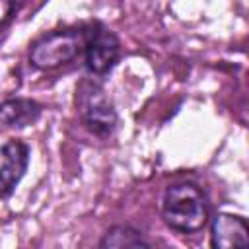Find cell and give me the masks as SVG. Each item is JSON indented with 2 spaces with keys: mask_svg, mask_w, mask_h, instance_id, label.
<instances>
[{
  "mask_svg": "<svg viewBox=\"0 0 249 249\" xmlns=\"http://www.w3.org/2000/svg\"><path fill=\"white\" fill-rule=\"evenodd\" d=\"M212 245L218 249L247 247L249 228L245 220L233 214H218L212 222Z\"/></svg>",
  "mask_w": 249,
  "mask_h": 249,
  "instance_id": "6",
  "label": "cell"
},
{
  "mask_svg": "<svg viewBox=\"0 0 249 249\" xmlns=\"http://www.w3.org/2000/svg\"><path fill=\"white\" fill-rule=\"evenodd\" d=\"M99 247L103 249H123V247H150V243L144 239V235L128 226H115L111 228L103 239L99 241Z\"/></svg>",
  "mask_w": 249,
  "mask_h": 249,
  "instance_id": "8",
  "label": "cell"
},
{
  "mask_svg": "<svg viewBox=\"0 0 249 249\" xmlns=\"http://www.w3.org/2000/svg\"><path fill=\"white\" fill-rule=\"evenodd\" d=\"M86 47V35L80 31H53L29 49V62L41 70L58 68L74 60Z\"/></svg>",
  "mask_w": 249,
  "mask_h": 249,
  "instance_id": "2",
  "label": "cell"
},
{
  "mask_svg": "<svg viewBox=\"0 0 249 249\" xmlns=\"http://www.w3.org/2000/svg\"><path fill=\"white\" fill-rule=\"evenodd\" d=\"M161 216L169 228L181 233H195L208 222L206 196L195 183L169 185L161 198Z\"/></svg>",
  "mask_w": 249,
  "mask_h": 249,
  "instance_id": "1",
  "label": "cell"
},
{
  "mask_svg": "<svg viewBox=\"0 0 249 249\" xmlns=\"http://www.w3.org/2000/svg\"><path fill=\"white\" fill-rule=\"evenodd\" d=\"M84 51H86V66H88V70L91 74H105L119 60L121 47H119V39L115 37L113 31H109L107 27L97 25L86 37Z\"/></svg>",
  "mask_w": 249,
  "mask_h": 249,
  "instance_id": "3",
  "label": "cell"
},
{
  "mask_svg": "<svg viewBox=\"0 0 249 249\" xmlns=\"http://www.w3.org/2000/svg\"><path fill=\"white\" fill-rule=\"evenodd\" d=\"M29 160V150L19 140H10L0 146V198L8 196L23 177Z\"/></svg>",
  "mask_w": 249,
  "mask_h": 249,
  "instance_id": "5",
  "label": "cell"
},
{
  "mask_svg": "<svg viewBox=\"0 0 249 249\" xmlns=\"http://www.w3.org/2000/svg\"><path fill=\"white\" fill-rule=\"evenodd\" d=\"M82 115L84 121L88 124V128L99 136H107L113 132L115 124H117V113L113 109V105L109 103V99L105 97V93L91 86L82 99Z\"/></svg>",
  "mask_w": 249,
  "mask_h": 249,
  "instance_id": "4",
  "label": "cell"
},
{
  "mask_svg": "<svg viewBox=\"0 0 249 249\" xmlns=\"http://www.w3.org/2000/svg\"><path fill=\"white\" fill-rule=\"evenodd\" d=\"M14 12V0H0V27L12 18Z\"/></svg>",
  "mask_w": 249,
  "mask_h": 249,
  "instance_id": "9",
  "label": "cell"
},
{
  "mask_svg": "<svg viewBox=\"0 0 249 249\" xmlns=\"http://www.w3.org/2000/svg\"><path fill=\"white\" fill-rule=\"evenodd\" d=\"M41 115V105L33 99H6L0 103V126L2 128H25L33 124Z\"/></svg>",
  "mask_w": 249,
  "mask_h": 249,
  "instance_id": "7",
  "label": "cell"
}]
</instances>
